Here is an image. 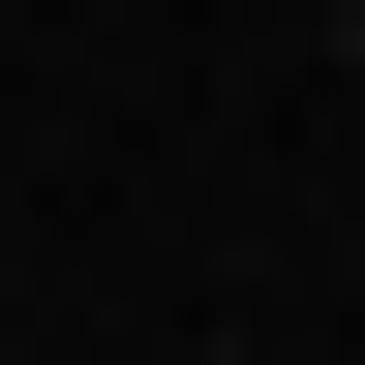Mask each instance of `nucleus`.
Wrapping results in <instances>:
<instances>
[{"label":"nucleus","mask_w":365,"mask_h":365,"mask_svg":"<svg viewBox=\"0 0 365 365\" xmlns=\"http://www.w3.org/2000/svg\"><path fill=\"white\" fill-rule=\"evenodd\" d=\"M274 365H365V335H274Z\"/></svg>","instance_id":"1"},{"label":"nucleus","mask_w":365,"mask_h":365,"mask_svg":"<svg viewBox=\"0 0 365 365\" xmlns=\"http://www.w3.org/2000/svg\"><path fill=\"white\" fill-rule=\"evenodd\" d=\"M335 31H365V0H335Z\"/></svg>","instance_id":"2"}]
</instances>
